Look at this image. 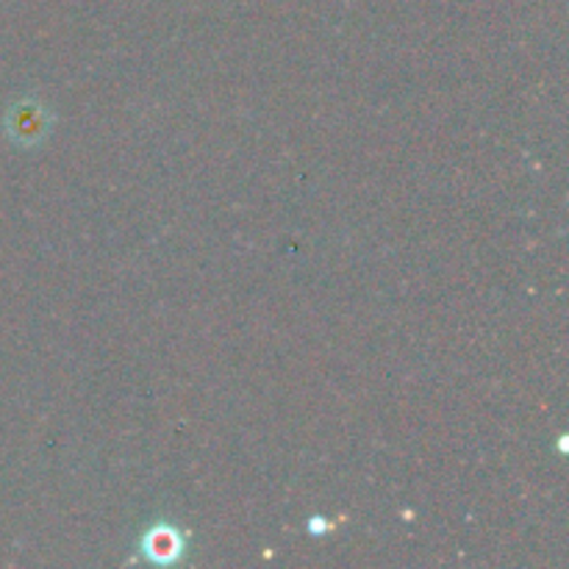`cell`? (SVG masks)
Segmentation results:
<instances>
[{"mask_svg":"<svg viewBox=\"0 0 569 569\" xmlns=\"http://www.w3.org/2000/svg\"><path fill=\"white\" fill-rule=\"evenodd\" d=\"M53 131V114L37 100H20L6 114V133L20 148H39Z\"/></svg>","mask_w":569,"mask_h":569,"instance_id":"obj_1","label":"cell"},{"mask_svg":"<svg viewBox=\"0 0 569 569\" xmlns=\"http://www.w3.org/2000/svg\"><path fill=\"white\" fill-rule=\"evenodd\" d=\"M139 548H142L144 559H150L153 565H176L183 556V550H187V542H183L181 531L176 526H170V522H156V526H150L144 531Z\"/></svg>","mask_w":569,"mask_h":569,"instance_id":"obj_2","label":"cell"},{"mask_svg":"<svg viewBox=\"0 0 569 569\" xmlns=\"http://www.w3.org/2000/svg\"><path fill=\"white\" fill-rule=\"evenodd\" d=\"M306 531H309V533H326V531H331V522L322 520V517H311L309 526H306Z\"/></svg>","mask_w":569,"mask_h":569,"instance_id":"obj_3","label":"cell"}]
</instances>
